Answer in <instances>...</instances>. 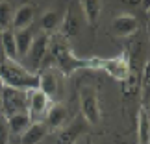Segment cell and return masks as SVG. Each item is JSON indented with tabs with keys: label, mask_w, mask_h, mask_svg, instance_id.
Here are the masks:
<instances>
[{
	"label": "cell",
	"mask_w": 150,
	"mask_h": 144,
	"mask_svg": "<svg viewBox=\"0 0 150 144\" xmlns=\"http://www.w3.org/2000/svg\"><path fill=\"white\" fill-rule=\"evenodd\" d=\"M15 33V44H17V54L19 57H26L28 55V50H30L32 43H33V33L32 30H19V32H13Z\"/></svg>",
	"instance_id": "18"
},
{
	"label": "cell",
	"mask_w": 150,
	"mask_h": 144,
	"mask_svg": "<svg viewBox=\"0 0 150 144\" xmlns=\"http://www.w3.org/2000/svg\"><path fill=\"white\" fill-rule=\"evenodd\" d=\"M93 68L104 70L117 81H126V78L132 72V63H130V54L122 52L117 57H93Z\"/></svg>",
	"instance_id": "3"
},
{
	"label": "cell",
	"mask_w": 150,
	"mask_h": 144,
	"mask_svg": "<svg viewBox=\"0 0 150 144\" xmlns=\"http://www.w3.org/2000/svg\"><path fill=\"white\" fill-rule=\"evenodd\" d=\"M59 33H61V37H65V39H72L78 33V19H76V15H74L72 8H69L65 11V17H63V20L59 22Z\"/></svg>",
	"instance_id": "16"
},
{
	"label": "cell",
	"mask_w": 150,
	"mask_h": 144,
	"mask_svg": "<svg viewBox=\"0 0 150 144\" xmlns=\"http://www.w3.org/2000/svg\"><path fill=\"white\" fill-rule=\"evenodd\" d=\"M111 30L117 37H132L139 30V20L130 13H122V15H119V17L113 19Z\"/></svg>",
	"instance_id": "9"
},
{
	"label": "cell",
	"mask_w": 150,
	"mask_h": 144,
	"mask_svg": "<svg viewBox=\"0 0 150 144\" xmlns=\"http://www.w3.org/2000/svg\"><path fill=\"white\" fill-rule=\"evenodd\" d=\"M48 54H52V59H54L57 70L63 76H71L78 68H93V57H89V59L78 57L67 46V43H63V41H54V43L50 41Z\"/></svg>",
	"instance_id": "2"
},
{
	"label": "cell",
	"mask_w": 150,
	"mask_h": 144,
	"mask_svg": "<svg viewBox=\"0 0 150 144\" xmlns=\"http://www.w3.org/2000/svg\"><path fill=\"white\" fill-rule=\"evenodd\" d=\"M33 19H35V9H33L32 4H22L21 8H17L13 20H11V26H13L15 32L19 30H28L32 26Z\"/></svg>",
	"instance_id": "10"
},
{
	"label": "cell",
	"mask_w": 150,
	"mask_h": 144,
	"mask_svg": "<svg viewBox=\"0 0 150 144\" xmlns=\"http://www.w3.org/2000/svg\"><path fill=\"white\" fill-rule=\"evenodd\" d=\"M11 20H13V9L8 0L0 2V30H9Z\"/></svg>",
	"instance_id": "21"
},
{
	"label": "cell",
	"mask_w": 150,
	"mask_h": 144,
	"mask_svg": "<svg viewBox=\"0 0 150 144\" xmlns=\"http://www.w3.org/2000/svg\"><path fill=\"white\" fill-rule=\"evenodd\" d=\"M50 105H52V100L43 93L41 89L28 91V114L32 117L33 122L41 120Z\"/></svg>",
	"instance_id": "7"
},
{
	"label": "cell",
	"mask_w": 150,
	"mask_h": 144,
	"mask_svg": "<svg viewBox=\"0 0 150 144\" xmlns=\"http://www.w3.org/2000/svg\"><path fill=\"white\" fill-rule=\"evenodd\" d=\"M0 85H8L21 91H33L39 87L37 72L24 68L19 61L0 59Z\"/></svg>",
	"instance_id": "1"
},
{
	"label": "cell",
	"mask_w": 150,
	"mask_h": 144,
	"mask_svg": "<svg viewBox=\"0 0 150 144\" xmlns=\"http://www.w3.org/2000/svg\"><path fill=\"white\" fill-rule=\"evenodd\" d=\"M0 118H2V113H0Z\"/></svg>",
	"instance_id": "25"
},
{
	"label": "cell",
	"mask_w": 150,
	"mask_h": 144,
	"mask_svg": "<svg viewBox=\"0 0 150 144\" xmlns=\"http://www.w3.org/2000/svg\"><path fill=\"white\" fill-rule=\"evenodd\" d=\"M8 122V129H9V137H21L24 131L28 129L33 120L28 113H17V114H11V117L6 118Z\"/></svg>",
	"instance_id": "13"
},
{
	"label": "cell",
	"mask_w": 150,
	"mask_h": 144,
	"mask_svg": "<svg viewBox=\"0 0 150 144\" xmlns=\"http://www.w3.org/2000/svg\"><path fill=\"white\" fill-rule=\"evenodd\" d=\"M59 22H61V19H59V13H57V11H52V9L45 11L43 17H41V28H43V33H48V35H50V32L57 30Z\"/></svg>",
	"instance_id": "20"
},
{
	"label": "cell",
	"mask_w": 150,
	"mask_h": 144,
	"mask_svg": "<svg viewBox=\"0 0 150 144\" xmlns=\"http://www.w3.org/2000/svg\"><path fill=\"white\" fill-rule=\"evenodd\" d=\"M48 46H50V35L48 33H39V35H33V43L30 50H28V61H30V68L32 72H37L41 68L45 57L48 54Z\"/></svg>",
	"instance_id": "6"
},
{
	"label": "cell",
	"mask_w": 150,
	"mask_h": 144,
	"mask_svg": "<svg viewBox=\"0 0 150 144\" xmlns=\"http://www.w3.org/2000/svg\"><path fill=\"white\" fill-rule=\"evenodd\" d=\"M69 118V111L63 103H57V102H52V105L47 109L43 117V124L47 126V129H61L65 126Z\"/></svg>",
	"instance_id": "8"
},
{
	"label": "cell",
	"mask_w": 150,
	"mask_h": 144,
	"mask_svg": "<svg viewBox=\"0 0 150 144\" xmlns=\"http://www.w3.org/2000/svg\"><path fill=\"white\" fill-rule=\"evenodd\" d=\"M148 137H150L148 109L139 107V113H137V142L139 144H148Z\"/></svg>",
	"instance_id": "17"
},
{
	"label": "cell",
	"mask_w": 150,
	"mask_h": 144,
	"mask_svg": "<svg viewBox=\"0 0 150 144\" xmlns=\"http://www.w3.org/2000/svg\"><path fill=\"white\" fill-rule=\"evenodd\" d=\"M83 131H85V122L83 120H74L72 124H69L57 131V142L56 144H74Z\"/></svg>",
	"instance_id": "11"
},
{
	"label": "cell",
	"mask_w": 150,
	"mask_h": 144,
	"mask_svg": "<svg viewBox=\"0 0 150 144\" xmlns=\"http://www.w3.org/2000/svg\"><path fill=\"white\" fill-rule=\"evenodd\" d=\"M80 6H82V13L87 24L95 26L102 13V0H80Z\"/></svg>",
	"instance_id": "15"
},
{
	"label": "cell",
	"mask_w": 150,
	"mask_h": 144,
	"mask_svg": "<svg viewBox=\"0 0 150 144\" xmlns=\"http://www.w3.org/2000/svg\"><path fill=\"white\" fill-rule=\"evenodd\" d=\"M128 4H132V6H137V4H141V0H126Z\"/></svg>",
	"instance_id": "23"
},
{
	"label": "cell",
	"mask_w": 150,
	"mask_h": 144,
	"mask_svg": "<svg viewBox=\"0 0 150 144\" xmlns=\"http://www.w3.org/2000/svg\"><path fill=\"white\" fill-rule=\"evenodd\" d=\"M47 133H48V129H47V126L43 124V120L32 122L28 126V129L19 137V144H37L47 137Z\"/></svg>",
	"instance_id": "12"
},
{
	"label": "cell",
	"mask_w": 150,
	"mask_h": 144,
	"mask_svg": "<svg viewBox=\"0 0 150 144\" xmlns=\"http://www.w3.org/2000/svg\"><path fill=\"white\" fill-rule=\"evenodd\" d=\"M80 111L82 120L89 126H98L102 120V109L98 102V91L93 85H85L80 89Z\"/></svg>",
	"instance_id": "4"
},
{
	"label": "cell",
	"mask_w": 150,
	"mask_h": 144,
	"mask_svg": "<svg viewBox=\"0 0 150 144\" xmlns=\"http://www.w3.org/2000/svg\"><path fill=\"white\" fill-rule=\"evenodd\" d=\"M9 142V129H8V122L2 117L0 118V144H8Z\"/></svg>",
	"instance_id": "22"
},
{
	"label": "cell",
	"mask_w": 150,
	"mask_h": 144,
	"mask_svg": "<svg viewBox=\"0 0 150 144\" xmlns=\"http://www.w3.org/2000/svg\"><path fill=\"white\" fill-rule=\"evenodd\" d=\"M2 48H4V57L11 61L19 59V54H17V44H15V33L13 30H2Z\"/></svg>",
	"instance_id": "19"
},
{
	"label": "cell",
	"mask_w": 150,
	"mask_h": 144,
	"mask_svg": "<svg viewBox=\"0 0 150 144\" xmlns=\"http://www.w3.org/2000/svg\"><path fill=\"white\" fill-rule=\"evenodd\" d=\"M37 76H39V87L37 89H41L52 100V98L57 94V76H56V72L47 68V70H43V72H37Z\"/></svg>",
	"instance_id": "14"
},
{
	"label": "cell",
	"mask_w": 150,
	"mask_h": 144,
	"mask_svg": "<svg viewBox=\"0 0 150 144\" xmlns=\"http://www.w3.org/2000/svg\"><path fill=\"white\" fill-rule=\"evenodd\" d=\"M17 113H28V91L2 85V117L8 118Z\"/></svg>",
	"instance_id": "5"
},
{
	"label": "cell",
	"mask_w": 150,
	"mask_h": 144,
	"mask_svg": "<svg viewBox=\"0 0 150 144\" xmlns=\"http://www.w3.org/2000/svg\"><path fill=\"white\" fill-rule=\"evenodd\" d=\"M85 144H91V139H87V142H85Z\"/></svg>",
	"instance_id": "24"
}]
</instances>
